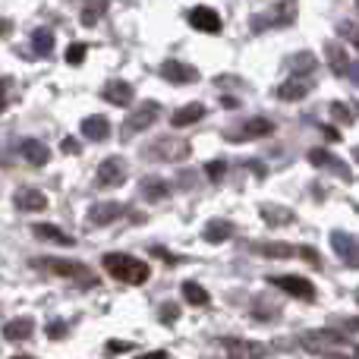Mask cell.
I'll return each instance as SVG.
<instances>
[{
	"label": "cell",
	"mask_w": 359,
	"mask_h": 359,
	"mask_svg": "<svg viewBox=\"0 0 359 359\" xmlns=\"http://www.w3.org/2000/svg\"><path fill=\"white\" fill-rule=\"evenodd\" d=\"M104 271H111V278L123 280V284H145L149 280V265H145L142 259H136V255H126V252H107L104 255Z\"/></svg>",
	"instance_id": "cell-1"
},
{
	"label": "cell",
	"mask_w": 359,
	"mask_h": 359,
	"mask_svg": "<svg viewBox=\"0 0 359 359\" xmlns=\"http://www.w3.org/2000/svg\"><path fill=\"white\" fill-rule=\"evenodd\" d=\"M297 22V0H280L274 4L268 13L252 16V32H265V29H284V25Z\"/></svg>",
	"instance_id": "cell-2"
},
{
	"label": "cell",
	"mask_w": 359,
	"mask_h": 359,
	"mask_svg": "<svg viewBox=\"0 0 359 359\" xmlns=\"http://www.w3.org/2000/svg\"><path fill=\"white\" fill-rule=\"evenodd\" d=\"M32 265L44 268V271H54V274H60V278L79 280V284H92V280H95V274L88 271L82 262H69V259H35Z\"/></svg>",
	"instance_id": "cell-3"
},
{
	"label": "cell",
	"mask_w": 359,
	"mask_h": 359,
	"mask_svg": "<svg viewBox=\"0 0 359 359\" xmlns=\"http://www.w3.org/2000/svg\"><path fill=\"white\" fill-rule=\"evenodd\" d=\"M189 142L186 139H174V136H161L155 139V142L149 145V151L145 155L155 158V161H186L189 158Z\"/></svg>",
	"instance_id": "cell-4"
},
{
	"label": "cell",
	"mask_w": 359,
	"mask_h": 359,
	"mask_svg": "<svg viewBox=\"0 0 359 359\" xmlns=\"http://www.w3.org/2000/svg\"><path fill=\"white\" fill-rule=\"evenodd\" d=\"M299 344H303L309 353H325L328 356L331 347H344V344H347V334L331 331V328H318V331H306V334L299 337Z\"/></svg>",
	"instance_id": "cell-5"
},
{
	"label": "cell",
	"mask_w": 359,
	"mask_h": 359,
	"mask_svg": "<svg viewBox=\"0 0 359 359\" xmlns=\"http://www.w3.org/2000/svg\"><path fill=\"white\" fill-rule=\"evenodd\" d=\"M217 350L227 359H265L268 356L265 344L240 341V337H224V341H217Z\"/></svg>",
	"instance_id": "cell-6"
},
{
	"label": "cell",
	"mask_w": 359,
	"mask_h": 359,
	"mask_svg": "<svg viewBox=\"0 0 359 359\" xmlns=\"http://www.w3.org/2000/svg\"><path fill=\"white\" fill-rule=\"evenodd\" d=\"M274 133V123L265 117H252V120H243L240 126H230L224 130V139L230 142H246V139H262V136H271Z\"/></svg>",
	"instance_id": "cell-7"
},
{
	"label": "cell",
	"mask_w": 359,
	"mask_h": 359,
	"mask_svg": "<svg viewBox=\"0 0 359 359\" xmlns=\"http://www.w3.org/2000/svg\"><path fill=\"white\" fill-rule=\"evenodd\" d=\"M268 280H271L274 287H280L284 293L297 297V299H306V303L316 299V287H312L306 278H297V274H278V278H268Z\"/></svg>",
	"instance_id": "cell-8"
},
{
	"label": "cell",
	"mask_w": 359,
	"mask_h": 359,
	"mask_svg": "<svg viewBox=\"0 0 359 359\" xmlns=\"http://www.w3.org/2000/svg\"><path fill=\"white\" fill-rule=\"evenodd\" d=\"M95 180H98V186H104V189H111V186H120L126 180V161L120 155L104 158V161L98 164V174H95Z\"/></svg>",
	"instance_id": "cell-9"
},
{
	"label": "cell",
	"mask_w": 359,
	"mask_h": 359,
	"mask_svg": "<svg viewBox=\"0 0 359 359\" xmlns=\"http://www.w3.org/2000/svg\"><path fill=\"white\" fill-rule=\"evenodd\" d=\"M158 114H161V107H158L155 101H145V104H139L136 111L126 117L123 136H133V133H139V130H145V126H151V123L158 120Z\"/></svg>",
	"instance_id": "cell-10"
},
{
	"label": "cell",
	"mask_w": 359,
	"mask_h": 359,
	"mask_svg": "<svg viewBox=\"0 0 359 359\" xmlns=\"http://www.w3.org/2000/svg\"><path fill=\"white\" fill-rule=\"evenodd\" d=\"M331 246H334L337 259H341L344 265L359 268V243L350 233H344V230H334V233H331Z\"/></svg>",
	"instance_id": "cell-11"
},
{
	"label": "cell",
	"mask_w": 359,
	"mask_h": 359,
	"mask_svg": "<svg viewBox=\"0 0 359 359\" xmlns=\"http://www.w3.org/2000/svg\"><path fill=\"white\" fill-rule=\"evenodd\" d=\"M161 76H164L168 82H177V86H189V82L198 79V69L189 67V63L168 60V63H161Z\"/></svg>",
	"instance_id": "cell-12"
},
{
	"label": "cell",
	"mask_w": 359,
	"mask_h": 359,
	"mask_svg": "<svg viewBox=\"0 0 359 359\" xmlns=\"http://www.w3.org/2000/svg\"><path fill=\"white\" fill-rule=\"evenodd\" d=\"M101 95H104V101L107 104H117V107H130L133 104V86L130 82H123V79H111L104 88H101Z\"/></svg>",
	"instance_id": "cell-13"
},
{
	"label": "cell",
	"mask_w": 359,
	"mask_h": 359,
	"mask_svg": "<svg viewBox=\"0 0 359 359\" xmlns=\"http://www.w3.org/2000/svg\"><path fill=\"white\" fill-rule=\"evenodd\" d=\"M189 25L198 32L215 35V32H221V16H217L211 6H196V10H189Z\"/></svg>",
	"instance_id": "cell-14"
},
{
	"label": "cell",
	"mask_w": 359,
	"mask_h": 359,
	"mask_svg": "<svg viewBox=\"0 0 359 359\" xmlns=\"http://www.w3.org/2000/svg\"><path fill=\"white\" fill-rule=\"evenodd\" d=\"M120 215H123V205L98 202V205H92V208H88V224H92V227H107V224L117 221Z\"/></svg>",
	"instance_id": "cell-15"
},
{
	"label": "cell",
	"mask_w": 359,
	"mask_h": 359,
	"mask_svg": "<svg viewBox=\"0 0 359 359\" xmlns=\"http://www.w3.org/2000/svg\"><path fill=\"white\" fill-rule=\"evenodd\" d=\"M325 57H328V67L334 76H350V67H353V63H350V57H347V50H344L341 41L325 44Z\"/></svg>",
	"instance_id": "cell-16"
},
{
	"label": "cell",
	"mask_w": 359,
	"mask_h": 359,
	"mask_svg": "<svg viewBox=\"0 0 359 359\" xmlns=\"http://www.w3.org/2000/svg\"><path fill=\"white\" fill-rule=\"evenodd\" d=\"M16 208L19 211H44L48 208V198H44V192L35 189V186H22V189H16Z\"/></svg>",
	"instance_id": "cell-17"
},
{
	"label": "cell",
	"mask_w": 359,
	"mask_h": 359,
	"mask_svg": "<svg viewBox=\"0 0 359 359\" xmlns=\"http://www.w3.org/2000/svg\"><path fill=\"white\" fill-rule=\"evenodd\" d=\"M82 136L92 139V142H104L111 136V120L104 114H95V117H86L82 120Z\"/></svg>",
	"instance_id": "cell-18"
},
{
	"label": "cell",
	"mask_w": 359,
	"mask_h": 359,
	"mask_svg": "<svg viewBox=\"0 0 359 359\" xmlns=\"http://www.w3.org/2000/svg\"><path fill=\"white\" fill-rule=\"evenodd\" d=\"M309 92H312V79H299V76H293V79L278 86V98H284V101H299Z\"/></svg>",
	"instance_id": "cell-19"
},
{
	"label": "cell",
	"mask_w": 359,
	"mask_h": 359,
	"mask_svg": "<svg viewBox=\"0 0 359 359\" xmlns=\"http://www.w3.org/2000/svg\"><path fill=\"white\" fill-rule=\"evenodd\" d=\"M19 155H22L29 164H35V168H44L48 158H50V151L44 149L38 139H22V142H19Z\"/></svg>",
	"instance_id": "cell-20"
},
{
	"label": "cell",
	"mask_w": 359,
	"mask_h": 359,
	"mask_svg": "<svg viewBox=\"0 0 359 359\" xmlns=\"http://www.w3.org/2000/svg\"><path fill=\"white\" fill-rule=\"evenodd\" d=\"M309 161L316 164V168H331L337 177H344V180H350V170H347V164L341 161V158H334L331 151H322V149H316V151H309Z\"/></svg>",
	"instance_id": "cell-21"
},
{
	"label": "cell",
	"mask_w": 359,
	"mask_h": 359,
	"mask_svg": "<svg viewBox=\"0 0 359 359\" xmlns=\"http://www.w3.org/2000/svg\"><path fill=\"white\" fill-rule=\"evenodd\" d=\"M259 211L265 217V224H271V227H287V224L297 221V215L290 208H284V205H262Z\"/></svg>",
	"instance_id": "cell-22"
},
{
	"label": "cell",
	"mask_w": 359,
	"mask_h": 359,
	"mask_svg": "<svg viewBox=\"0 0 359 359\" xmlns=\"http://www.w3.org/2000/svg\"><path fill=\"white\" fill-rule=\"evenodd\" d=\"M32 331H35V322H32L29 316L13 318V322L4 325V337H6V341H29Z\"/></svg>",
	"instance_id": "cell-23"
},
{
	"label": "cell",
	"mask_w": 359,
	"mask_h": 359,
	"mask_svg": "<svg viewBox=\"0 0 359 359\" xmlns=\"http://www.w3.org/2000/svg\"><path fill=\"white\" fill-rule=\"evenodd\" d=\"M252 252L265 255V259H290L299 249L290 246V243H252Z\"/></svg>",
	"instance_id": "cell-24"
},
{
	"label": "cell",
	"mask_w": 359,
	"mask_h": 359,
	"mask_svg": "<svg viewBox=\"0 0 359 359\" xmlns=\"http://www.w3.org/2000/svg\"><path fill=\"white\" fill-rule=\"evenodd\" d=\"M202 117H205V104H196V101H192V104H183V107H180V111H174V117H170V123L183 130V126H192V123H196V120H202Z\"/></svg>",
	"instance_id": "cell-25"
},
{
	"label": "cell",
	"mask_w": 359,
	"mask_h": 359,
	"mask_svg": "<svg viewBox=\"0 0 359 359\" xmlns=\"http://www.w3.org/2000/svg\"><path fill=\"white\" fill-rule=\"evenodd\" d=\"M139 192H142V198H149V202H161V198L170 196V186L158 177H145L142 186H139Z\"/></svg>",
	"instance_id": "cell-26"
},
{
	"label": "cell",
	"mask_w": 359,
	"mask_h": 359,
	"mask_svg": "<svg viewBox=\"0 0 359 359\" xmlns=\"http://www.w3.org/2000/svg\"><path fill=\"white\" fill-rule=\"evenodd\" d=\"M32 233H35L38 240H50V243H57V246H73V236L63 233V230H57L54 224H35V227H32Z\"/></svg>",
	"instance_id": "cell-27"
},
{
	"label": "cell",
	"mask_w": 359,
	"mask_h": 359,
	"mask_svg": "<svg viewBox=\"0 0 359 359\" xmlns=\"http://www.w3.org/2000/svg\"><path fill=\"white\" fill-rule=\"evenodd\" d=\"M202 236L208 243H224V240H230V236H233V224H230V221H208V227L202 230Z\"/></svg>",
	"instance_id": "cell-28"
},
{
	"label": "cell",
	"mask_w": 359,
	"mask_h": 359,
	"mask_svg": "<svg viewBox=\"0 0 359 359\" xmlns=\"http://www.w3.org/2000/svg\"><path fill=\"white\" fill-rule=\"evenodd\" d=\"M287 67L293 69V76H299V79H303V76H309L312 69L318 67L316 63V57L309 54V50H303V54H297V57H290V60H287Z\"/></svg>",
	"instance_id": "cell-29"
},
{
	"label": "cell",
	"mask_w": 359,
	"mask_h": 359,
	"mask_svg": "<svg viewBox=\"0 0 359 359\" xmlns=\"http://www.w3.org/2000/svg\"><path fill=\"white\" fill-rule=\"evenodd\" d=\"M183 297H186V303H192V306H208L211 303L208 290H205L202 284H196V280H186L183 284Z\"/></svg>",
	"instance_id": "cell-30"
},
{
	"label": "cell",
	"mask_w": 359,
	"mask_h": 359,
	"mask_svg": "<svg viewBox=\"0 0 359 359\" xmlns=\"http://www.w3.org/2000/svg\"><path fill=\"white\" fill-rule=\"evenodd\" d=\"M107 13V0H88L86 6H82V25H95L101 16Z\"/></svg>",
	"instance_id": "cell-31"
},
{
	"label": "cell",
	"mask_w": 359,
	"mask_h": 359,
	"mask_svg": "<svg viewBox=\"0 0 359 359\" xmlns=\"http://www.w3.org/2000/svg\"><path fill=\"white\" fill-rule=\"evenodd\" d=\"M32 48H35V54L48 57L50 50H54V35H50L48 29H35L32 32Z\"/></svg>",
	"instance_id": "cell-32"
},
{
	"label": "cell",
	"mask_w": 359,
	"mask_h": 359,
	"mask_svg": "<svg viewBox=\"0 0 359 359\" xmlns=\"http://www.w3.org/2000/svg\"><path fill=\"white\" fill-rule=\"evenodd\" d=\"M337 32H341L347 41H353L356 50H359V25L356 22H347V19H341V22H337Z\"/></svg>",
	"instance_id": "cell-33"
},
{
	"label": "cell",
	"mask_w": 359,
	"mask_h": 359,
	"mask_svg": "<svg viewBox=\"0 0 359 359\" xmlns=\"http://www.w3.org/2000/svg\"><path fill=\"white\" fill-rule=\"evenodd\" d=\"M331 117H334L337 123H353V111H350L347 104H341V101H334V104H331Z\"/></svg>",
	"instance_id": "cell-34"
},
{
	"label": "cell",
	"mask_w": 359,
	"mask_h": 359,
	"mask_svg": "<svg viewBox=\"0 0 359 359\" xmlns=\"http://www.w3.org/2000/svg\"><path fill=\"white\" fill-rule=\"evenodd\" d=\"M205 170H208L211 183H221L224 174H227V161H208V168H205Z\"/></svg>",
	"instance_id": "cell-35"
},
{
	"label": "cell",
	"mask_w": 359,
	"mask_h": 359,
	"mask_svg": "<svg viewBox=\"0 0 359 359\" xmlns=\"http://www.w3.org/2000/svg\"><path fill=\"white\" fill-rule=\"evenodd\" d=\"M82 60H86V44H82V41L69 44V50H67V63H82Z\"/></svg>",
	"instance_id": "cell-36"
},
{
	"label": "cell",
	"mask_w": 359,
	"mask_h": 359,
	"mask_svg": "<svg viewBox=\"0 0 359 359\" xmlns=\"http://www.w3.org/2000/svg\"><path fill=\"white\" fill-rule=\"evenodd\" d=\"M10 92H13V79L10 76H0V111L10 104Z\"/></svg>",
	"instance_id": "cell-37"
},
{
	"label": "cell",
	"mask_w": 359,
	"mask_h": 359,
	"mask_svg": "<svg viewBox=\"0 0 359 359\" xmlns=\"http://www.w3.org/2000/svg\"><path fill=\"white\" fill-rule=\"evenodd\" d=\"M158 316H161V322H164V325L177 322V318H180V306H174V303H164V306H161V312H158Z\"/></svg>",
	"instance_id": "cell-38"
},
{
	"label": "cell",
	"mask_w": 359,
	"mask_h": 359,
	"mask_svg": "<svg viewBox=\"0 0 359 359\" xmlns=\"http://www.w3.org/2000/svg\"><path fill=\"white\" fill-rule=\"evenodd\" d=\"M126 350H133L130 341H107V353H126Z\"/></svg>",
	"instance_id": "cell-39"
},
{
	"label": "cell",
	"mask_w": 359,
	"mask_h": 359,
	"mask_svg": "<svg viewBox=\"0 0 359 359\" xmlns=\"http://www.w3.org/2000/svg\"><path fill=\"white\" fill-rule=\"evenodd\" d=\"M60 149L67 151V155H79V151H82V145L76 142V139H69V136H67V139H63V142H60Z\"/></svg>",
	"instance_id": "cell-40"
},
{
	"label": "cell",
	"mask_w": 359,
	"mask_h": 359,
	"mask_svg": "<svg viewBox=\"0 0 359 359\" xmlns=\"http://www.w3.org/2000/svg\"><path fill=\"white\" fill-rule=\"evenodd\" d=\"M48 334H50V337H63V334H67V325H63V322H54Z\"/></svg>",
	"instance_id": "cell-41"
},
{
	"label": "cell",
	"mask_w": 359,
	"mask_h": 359,
	"mask_svg": "<svg viewBox=\"0 0 359 359\" xmlns=\"http://www.w3.org/2000/svg\"><path fill=\"white\" fill-rule=\"evenodd\" d=\"M155 255H158V259H164V262H180V259H177V255L164 252V249H161V246H155Z\"/></svg>",
	"instance_id": "cell-42"
},
{
	"label": "cell",
	"mask_w": 359,
	"mask_h": 359,
	"mask_svg": "<svg viewBox=\"0 0 359 359\" xmlns=\"http://www.w3.org/2000/svg\"><path fill=\"white\" fill-rule=\"evenodd\" d=\"M299 255H303V259H309L312 265H318V255L312 252V249H306V246H303V249H299Z\"/></svg>",
	"instance_id": "cell-43"
},
{
	"label": "cell",
	"mask_w": 359,
	"mask_h": 359,
	"mask_svg": "<svg viewBox=\"0 0 359 359\" xmlns=\"http://www.w3.org/2000/svg\"><path fill=\"white\" fill-rule=\"evenodd\" d=\"M136 359H168V353H164V350H155V353H142V356H136Z\"/></svg>",
	"instance_id": "cell-44"
},
{
	"label": "cell",
	"mask_w": 359,
	"mask_h": 359,
	"mask_svg": "<svg viewBox=\"0 0 359 359\" xmlns=\"http://www.w3.org/2000/svg\"><path fill=\"white\" fill-rule=\"evenodd\" d=\"M10 32H13V22L10 19H0V35H10Z\"/></svg>",
	"instance_id": "cell-45"
},
{
	"label": "cell",
	"mask_w": 359,
	"mask_h": 359,
	"mask_svg": "<svg viewBox=\"0 0 359 359\" xmlns=\"http://www.w3.org/2000/svg\"><path fill=\"white\" fill-rule=\"evenodd\" d=\"M344 328H347V331H359V318H347V322H344Z\"/></svg>",
	"instance_id": "cell-46"
},
{
	"label": "cell",
	"mask_w": 359,
	"mask_h": 359,
	"mask_svg": "<svg viewBox=\"0 0 359 359\" xmlns=\"http://www.w3.org/2000/svg\"><path fill=\"white\" fill-rule=\"evenodd\" d=\"M350 79H353V86H359V63L350 67Z\"/></svg>",
	"instance_id": "cell-47"
},
{
	"label": "cell",
	"mask_w": 359,
	"mask_h": 359,
	"mask_svg": "<svg viewBox=\"0 0 359 359\" xmlns=\"http://www.w3.org/2000/svg\"><path fill=\"white\" fill-rule=\"evenodd\" d=\"M13 359H29V356H13Z\"/></svg>",
	"instance_id": "cell-48"
},
{
	"label": "cell",
	"mask_w": 359,
	"mask_h": 359,
	"mask_svg": "<svg viewBox=\"0 0 359 359\" xmlns=\"http://www.w3.org/2000/svg\"><path fill=\"white\" fill-rule=\"evenodd\" d=\"M353 155H356V161H359V149H356V151H353Z\"/></svg>",
	"instance_id": "cell-49"
},
{
	"label": "cell",
	"mask_w": 359,
	"mask_h": 359,
	"mask_svg": "<svg viewBox=\"0 0 359 359\" xmlns=\"http://www.w3.org/2000/svg\"><path fill=\"white\" fill-rule=\"evenodd\" d=\"M356 10H359V0H356Z\"/></svg>",
	"instance_id": "cell-50"
},
{
	"label": "cell",
	"mask_w": 359,
	"mask_h": 359,
	"mask_svg": "<svg viewBox=\"0 0 359 359\" xmlns=\"http://www.w3.org/2000/svg\"><path fill=\"white\" fill-rule=\"evenodd\" d=\"M356 299H359V290H356Z\"/></svg>",
	"instance_id": "cell-51"
},
{
	"label": "cell",
	"mask_w": 359,
	"mask_h": 359,
	"mask_svg": "<svg viewBox=\"0 0 359 359\" xmlns=\"http://www.w3.org/2000/svg\"><path fill=\"white\" fill-rule=\"evenodd\" d=\"M356 353H359V350H356ZM356 359H359V356H356Z\"/></svg>",
	"instance_id": "cell-52"
}]
</instances>
